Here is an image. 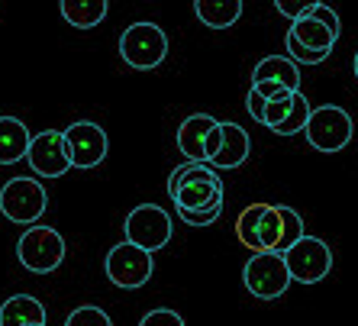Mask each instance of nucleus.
<instances>
[{"label":"nucleus","instance_id":"1","mask_svg":"<svg viewBox=\"0 0 358 326\" xmlns=\"http://www.w3.org/2000/svg\"><path fill=\"white\" fill-rule=\"evenodd\" d=\"M120 55L129 68L139 71H152L159 68L168 55V36L162 26L155 23H133L126 26V33L120 36Z\"/></svg>","mask_w":358,"mask_h":326},{"label":"nucleus","instance_id":"2","mask_svg":"<svg viewBox=\"0 0 358 326\" xmlns=\"http://www.w3.org/2000/svg\"><path fill=\"white\" fill-rule=\"evenodd\" d=\"M17 255L23 262V268H29L36 275H49L65 262V239H62L59 229L33 223L20 236Z\"/></svg>","mask_w":358,"mask_h":326},{"label":"nucleus","instance_id":"3","mask_svg":"<svg viewBox=\"0 0 358 326\" xmlns=\"http://www.w3.org/2000/svg\"><path fill=\"white\" fill-rule=\"evenodd\" d=\"M123 229H126V243H133L155 255L159 249H165V246L171 243L175 223H171V217H168L162 207H155V204H139L136 210H129Z\"/></svg>","mask_w":358,"mask_h":326},{"label":"nucleus","instance_id":"4","mask_svg":"<svg viewBox=\"0 0 358 326\" xmlns=\"http://www.w3.org/2000/svg\"><path fill=\"white\" fill-rule=\"evenodd\" d=\"M281 255L287 271H291V281H300V285H317L333 268V252L317 236H300L297 243L291 249H284Z\"/></svg>","mask_w":358,"mask_h":326},{"label":"nucleus","instance_id":"5","mask_svg":"<svg viewBox=\"0 0 358 326\" xmlns=\"http://www.w3.org/2000/svg\"><path fill=\"white\" fill-rule=\"evenodd\" d=\"M242 278H245L249 294H255L259 301H275V297H281L291 288V271L284 265L281 252H255L245 262Z\"/></svg>","mask_w":358,"mask_h":326},{"label":"nucleus","instance_id":"6","mask_svg":"<svg viewBox=\"0 0 358 326\" xmlns=\"http://www.w3.org/2000/svg\"><path fill=\"white\" fill-rule=\"evenodd\" d=\"M45 187H42L36 178H10L3 187H0V210L3 217L13 220V223L33 226L36 220L45 213Z\"/></svg>","mask_w":358,"mask_h":326},{"label":"nucleus","instance_id":"7","mask_svg":"<svg viewBox=\"0 0 358 326\" xmlns=\"http://www.w3.org/2000/svg\"><path fill=\"white\" fill-rule=\"evenodd\" d=\"M303 133H307V143L317 152H342L349 146L355 126H352V117L342 107L326 104V107L310 110V120Z\"/></svg>","mask_w":358,"mask_h":326},{"label":"nucleus","instance_id":"8","mask_svg":"<svg viewBox=\"0 0 358 326\" xmlns=\"http://www.w3.org/2000/svg\"><path fill=\"white\" fill-rule=\"evenodd\" d=\"M152 268H155L152 252L139 249V246H133V243L113 246V249L107 252V262H103L107 278L117 288H123V291H136V288L145 285L152 278Z\"/></svg>","mask_w":358,"mask_h":326},{"label":"nucleus","instance_id":"9","mask_svg":"<svg viewBox=\"0 0 358 326\" xmlns=\"http://www.w3.org/2000/svg\"><path fill=\"white\" fill-rule=\"evenodd\" d=\"M65 146L71 168H97L107 159L110 139L103 133V126L91 123V120H78V123H71L65 129Z\"/></svg>","mask_w":358,"mask_h":326},{"label":"nucleus","instance_id":"10","mask_svg":"<svg viewBox=\"0 0 358 326\" xmlns=\"http://www.w3.org/2000/svg\"><path fill=\"white\" fill-rule=\"evenodd\" d=\"M26 162H29V168H33L39 178H62L68 168H71L65 133L45 129V133L33 136V139H29V149H26Z\"/></svg>","mask_w":358,"mask_h":326},{"label":"nucleus","instance_id":"11","mask_svg":"<svg viewBox=\"0 0 358 326\" xmlns=\"http://www.w3.org/2000/svg\"><path fill=\"white\" fill-rule=\"evenodd\" d=\"M175 210H210L223 207V181L220 178H200V181H187L171 194Z\"/></svg>","mask_w":358,"mask_h":326},{"label":"nucleus","instance_id":"12","mask_svg":"<svg viewBox=\"0 0 358 326\" xmlns=\"http://www.w3.org/2000/svg\"><path fill=\"white\" fill-rule=\"evenodd\" d=\"M217 123L220 120L210 117V113H191V117L178 126V149H181L184 159L187 162H207L203 146H207V136Z\"/></svg>","mask_w":358,"mask_h":326},{"label":"nucleus","instance_id":"13","mask_svg":"<svg viewBox=\"0 0 358 326\" xmlns=\"http://www.w3.org/2000/svg\"><path fill=\"white\" fill-rule=\"evenodd\" d=\"M220 133H223V143H220L217 155L210 159V165L226 168V171L245 165V159H249V152H252L249 133H245L239 123H233V120H220Z\"/></svg>","mask_w":358,"mask_h":326},{"label":"nucleus","instance_id":"14","mask_svg":"<svg viewBox=\"0 0 358 326\" xmlns=\"http://www.w3.org/2000/svg\"><path fill=\"white\" fill-rule=\"evenodd\" d=\"M29 139H33V136H29L23 120L0 117V165H13V162L26 159Z\"/></svg>","mask_w":358,"mask_h":326},{"label":"nucleus","instance_id":"15","mask_svg":"<svg viewBox=\"0 0 358 326\" xmlns=\"http://www.w3.org/2000/svg\"><path fill=\"white\" fill-rule=\"evenodd\" d=\"M26 323H45V307L33 294H13L0 304V326H26Z\"/></svg>","mask_w":358,"mask_h":326},{"label":"nucleus","instance_id":"16","mask_svg":"<svg viewBox=\"0 0 358 326\" xmlns=\"http://www.w3.org/2000/svg\"><path fill=\"white\" fill-rule=\"evenodd\" d=\"M259 81H278L284 84L287 91H300V71H297V62L291 55H268L255 65L252 71V84Z\"/></svg>","mask_w":358,"mask_h":326},{"label":"nucleus","instance_id":"17","mask_svg":"<svg viewBox=\"0 0 358 326\" xmlns=\"http://www.w3.org/2000/svg\"><path fill=\"white\" fill-rule=\"evenodd\" d=\"M300 45H307V49H320V52H333L339 36H333V29L326 23H320L317 17H300V20H291V33Z\"/></svg>","mask_w":358,"mask_h":326},{"label":"nucleus","instance_id":"18","mask_svg":"<svg viewBox=\"0 0 358 326\" xmlns=\"http://www.w3.org/2000/svg\"><path fill=\"white\" fill-rule=\"evenodd\" d=\"M194 13L210 29H229L242 17V0H194Z\"/></svg>","mask_w":358,"mask_h":326},{"label":"nucleus","instance_id":"19","mask_svg":"<svg viewBox=\"0 0 358 326\" xmlns=\"http://www.w3.org/2000/svg\"><path fill=\"white\" fill-rule=\"evenodd\" d=\"M62 17L78 29H94L97 23H103L107 17L110 0H59Z\"/></svg>","mask_w":358,"mask_h":326},{"label":"nucleus","instance_id":"20","mask_svg":"<svg viewBox=\"0 0 358 326\" xmlns=\"http://www.w3.org/2000/svg\"><path fill=\"white\" fill-rule=\"evenodd\" d=\"M265 207L268 204H249V207L239 213V220H236V236H239L242 246H249L252 252H262V217H265Z\"/></svg>","mask_w":358,"mask_h":326},{"label":"nucleus","instance_id":"21","mask_svg":"<svg viewBox=\"0 0 358 326\" xmlns=\"http://www.w3.org/2000/svg\"><path fill=\"white\" fill-rule=\"evenodd\" d=\"M307 120H310V101L303 97L300 91H294V107H291V113L281 120V123L271 129V133H278V136H294V133H303L307 129Z\"/></svg>","mask_w":358,"mask_h":326},{"label":"nucleus","instance_id":"22","mask_svg":"<svg viewBox=\"0 0 358 326\" xmlns=\"http://www.w3.org/2000/svg\"><path fill=\"white\" fill-rule=\"evenodd\" d=\"M200 178H220V175H217V168L210 165V162H184V165H178L175 171H171V178H168V197H171L181 184L200 181Z\"/></svg>","mask_w":358,"mask_h":326},{"label":"nucleus","instance_id":"23","mask_svg":"<svg viewBox=\"0 0 358 326\" xmlns=\"http://www.w3.org/2000/svg\"><path fill=\"white\" fill-rule=\"evenodd\" d=\"M278 213H281V239H278V252H284V249H291L300 236H307V233H303V217H300L294 207L278 204Z\"/></svg>","mask_w":358,"mask_h":326},{"label":"nucleus","instance_id":"24","mask_svg":"<svg viewBox=\"0 0 358 326\" xmlns=\"http://www.w3.org/2000/svg\"><path fill=\"white\" fill-rule=\"evenodd\" d=\"M262 252H278V239H281V213H278V204H268L265 217H262Z\"/></svg>","mask_w":358,"mask_h":326},{"label":"nucleus","instance_id":"25","mask_svg":"<svg viewBox=\"0 0 358 326\" xmlns=\"http://www.w3.org/2000/svg\"><path fill=\"white\" fill-rule=\"evenodd\" d=\"M291 107H294V91L281 94V97H271V101H265V120H262V126L275 129V126L281 123L287 113H291Z\"/></svg>","mask_w":358,"mask_h":326},{"label":"nucleus","instance_id":"26","mask_svg":"<svg viewBox=\"0 0 358 326\" xmlns=\"http://www.w3.org/2000/svg\"><path fill=\"white\" fill-rule=\"evenodd\" d=\"M65 326H113V320L100 307H78V310H71V317L65 320Z\"/></svg>","mask_w":358,"mask_h":326},{"label":"nucleus","instance_id":"27","mask_svg":"<svg viewBox=\"0 0 358 326\" xmlns=\"http://www.w3.org/2000/svg\"><path fill=\"white\" fill-rule=\"evenodd\" d=\"M284 45H287V55H291L294 62H303V65H320V62H326L333 52H320V49H307V45H300L294 36H287L284 39Z\"/></svg>","mask_w":358,"mask_h":326},{"label":"nucleus","instance_id":"28","mask_svg":"<svg viewBox=\"0 0 358 326\" xmlns=\"http://www.w3.org/2000/svg\"><path fill=\"white\" fill-rule=\"evenodd\" d=\"M320 3L323 0H275V10L287 20H300V17H310V10L320 7Z\"/></svg>","mask_w":358,"mask_h":326},{"label":"nucleus","instance_id":"29","mask_svg":"<svg viewBox=\"0 0 358 326\" xmlns=\"http://www.w3.org/2000/svg\"><path fill=\"white\" fill-rule=\"evenodd\" d=\"M220 213H223V207H210V210H178V217L184 220L187 226H210L217 223Z\"/></svg>","mask_w":358,"mask_h":326},{"label":"nucleus","instance_id":"30","mask_svg":"<svg viewBox=\"0 0 358 326\" xmlns=\"http://www.w3.org/2000/svg\"><path fill=\"white\" fill-rule=\"evenodd\" d=\"M139 326H184V320L178 317L175 310H149Z\"/></svg>","mask_w":358,"mask_h":326},{"label":"nucleus","instance_id":"31","mask_svg":"<svg viewBox=\"0 0 358 326\" xmlns=\"http://www.w3.org/2000/svg\"><path fill=\"white\" fill-rule=\"evenodd\" d=\"M310 17H317L320 23H326V26H329V29H333V36H339V33H342L339 13H336L333 7H326V3H320V7H313V10H310Z\"/></svg>","mask_w":358,"mask_h":326},{"label":"nucleus","instance_id":"32","mask_svg":"<svg viewBox=\"0 0 358 326\" xmlns=\"http://www.w3.org/2000/svg\"><path fill=\"white\" fill-rule=\"evenodd\" d=\"M245 107H249V117L255 120V123H262V120H265V97H262L255 87H252L249 97H245Z\"/></svg>","mask_w":358,"mask_h":326},{"label":"nucleus","instance_id":"33","mask_svg":"<svg viewBox=\"0 0 358 326\" xmlns=\"http://www.w3.org/2000/svg\"><path fill=\"white\" fill-rule=\"evenodd\" d=\"M255 91L265 97V101H271V97H281V94H287V87L284 84H278V81H259V84H252Z\"/></svg>","mask_w":358,"mask_h":326},{"label":"nucleus","instance_id":"34","mask_svg":"<svg viewBox=\"0 0 358 326\" xmlns=\"http://www.w3.org/2000/svg\"><path fill=\"white\" fill-rule=\"evenodd\" d=\"M220 143H223V133H220V123H217L213 129H210V136H207V146H203V152H207V162L220 152Z\"/></svg>","mask_w":358,"mask_h":326},{"label":"nucleus","instance_id":"35","mask_svg":"<svg viewBox=\"0 0 358 326\" xmlns=\"http://www.w3.org/2000/svg\"><path fill=\"white\" fill-rule=\"evenodd\" d=\"M355 78H358V52H355Z\"/></svg>","mask_w":358,"mask_h":326},{"label":"nucleus","instance_id":"36","mask_svg":"<svg viewBox=\"0 0 358 326\" xmlns=\"http://www.w3.org/2000/svg\"><path fill=\"white\" fill-rule=\"evenodd\" d=\"M26 326H45V323H26Z\"/></svg>","mask_w":358,"mask_h":326}]
</instances>
